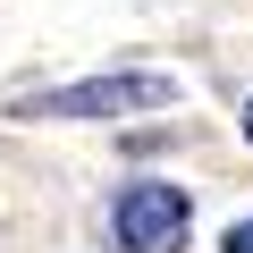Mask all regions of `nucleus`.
<instances>
[{"mask_svg":"<svg viewBox=\"0 0 253 253\" xmlns=\"http://www.w3.org/2000/svg\"><path fill=\"white\" fill-rule=\"evenodd\" d=\"M110 219H118V245H126V253H177L186 228H194V203H186L177 186H161V177H135V186L118 194Z\"/></svg>","mask_w":253,"mask_h":253,"instance_id":"nucleus-2","label":"nucleus"},{"mask_svg":"<svg viewBox=\"0 0 253 253\" xmlns=\"http://www.w3.org/2000/svg\"><path fill=\"white\" fill-rule=\"evenodd\" d=\"M245 144H253V101H245Z\"/></svg>","mask_w":253,"mask_h":253,"instance_id":"nucleus-4","label":"nucleus"},{"mask_svg":"<svg viewBox=\"0 0 253 253\" xmlns=\"http://www.w3.org/2000/svg\"><path fill=\"white\" fill-rule=\"evenodd\" d=\"M228 253H253V219H236V228H228Z\"/></svg>","mask_w":253,"mask_h":253,"instance_id":"nucleus-3","label":"nucleus"},{"mask_svg":"<svg viewBox=\"0 0 253 253\" xmlns=\"http://www.w3.org/2000/svg\"><path fill=\"white\" fill-rule=\"evenodd\" d=\"M169 101H177L169 76H84V84H51V93L9 101V118H152Z\"/></svg>","mask_w":253,"mask_h":253,"instance_id":"nucleus-1","label":"nucleus"}]
</instances>
